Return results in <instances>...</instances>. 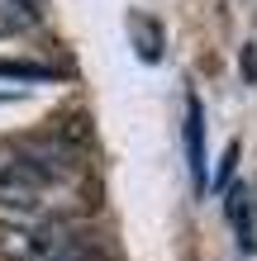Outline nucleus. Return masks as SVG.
<instances>
[{"instance_id":"6","label":"nucleus","mask_w":257,"mask_h":261,"mask_svg":"<svg viewBox=\"0 0 257 261\" xmlns=\"http://www.w3.org/2000/svg\"><path fill=\"white\" fill-rule=\"evenodd\" d=\"M0 76L5 81H53V67H38V62H0Z\"/></svg>"},{"instance_id":"5","label":"nucleus","mask_w":257,"mask_h":261,"mask_svg":"<svg viewBox=\"0 0 257 261\" xmlns=\"http://www.w3.org/2000/svg\"><path fill=\"white\" fill-rule=\"evenodd\" d=\"M38 19V0H0V34H19Z\"/></svg>"},{"instance_id":"7","label":"nucleus","mask_w":257,"mask_h":261,"mask_svg":"<svg viewBox=\"0 0 257 261\" xmlns=\"http://www.w3.org/2000/svg\"><path fill=\"white\" fill-rule=\"evenodd\" d=\"M233 166H238V143H229V147H224V162H219V171H215V190H229Z\"/></svg>"},{"instance_id":"1","label":"nucleus","mask_w":257,"mask_h":261,"mask_svg":"<svg viewBox=\"0 0 257 261\" xmlns=\"http://www.w3.org/2000/svg\"><path fill=\"white\" fill-rule=\"evenodd\" d=\"M77 190V162L43 143H0V209L43 219Z\"/></svg>"},{"instance_id":"3","label":"nucleus","mask_w":257,"mask_h":261,"mask_svg":"<svg viewBox=\"0 0 257 261\" xmlns=\"http://www.w3.org/2000/svg\"><path fill=\"white\" fill-rule=\"evenodd\" d=\"M181 143H186V166H191V186L195 195L209 190V171H205V110L200 95L186 90V119H181Z\"/></svg>"},{"instance_id":"8","label":"nucleus","mask_w":257,"mask_h":261,"mask_svg":"<svg viewBox=\"0 0 257 261\" xmlns=\"http://www.w3.org/2000/svg\"><path fill=\"white\" fill-rule=\"evenodd\" d=\"M243 81H257V53L243 48Z\"/></svg>"},{"instance_id":"2","label":"nucleus","mask_w":257,"mask_h":261,"mask_svg":"<svg viewBox=\"0 0 257 261\" xmlns=\"http://www.w3.org/2000/svg\"><path fill=\"white\" fill-rule=\"evenodd\" d=\"M0 261H90L77 228L57 219H0Z\"/></svg>"},{"instance_id":"4","label":"nucleus","mask_w":257,"mask_h":261,"mask_svg":"<svg viewBox=\"0 0 257 261\" xmlns=\"http://www.w3.org/2000/svg\"><path fill=\"white\" fill-rule=\"evenodd\" d=\"M224 214H229V228L238 238V247L252 252L257 247V219H252V190L248 186H229L224 190Z\"/></svg>"}]
</instances>
